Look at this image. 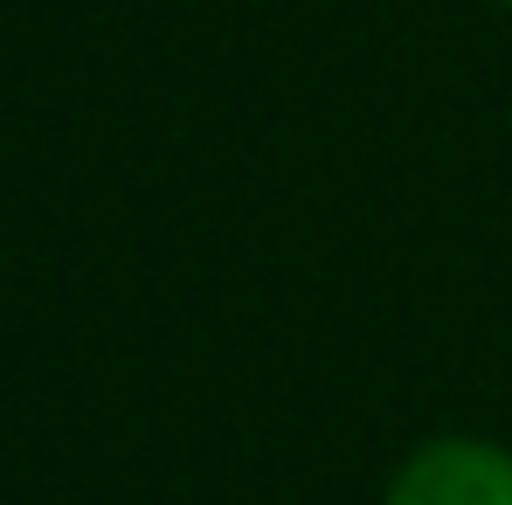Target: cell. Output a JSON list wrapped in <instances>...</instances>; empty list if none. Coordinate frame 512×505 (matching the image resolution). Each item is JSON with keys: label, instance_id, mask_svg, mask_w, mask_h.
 <instances>
[{"label": "cell", "instance_id": "cell-2", "mask_svg": "<svg viewBox=\"0 0 512 505\" xmlns=\"http://www.w3.org/2000/svg\"><path fill=\"white\" fill-rule=\"evenodd\" d=\"M506 7H512V0H506Z\"/></svg>", "mask_w": 512, "mask_h": 505}, {"label": "cell", "instance_id": "cell-1", "mask_svg": "<svg viewBox=\"0 0 512 505\" xmlns=\"http://www.w3.org/2000/svg\"><path fill=\"white\" fill-rule=\"evenodd\" d=\"M381 505H512V450L492 436H429L395 464Z\"/></svg>", "mask_w": 512, "mask_h": 505}]
</instances>
